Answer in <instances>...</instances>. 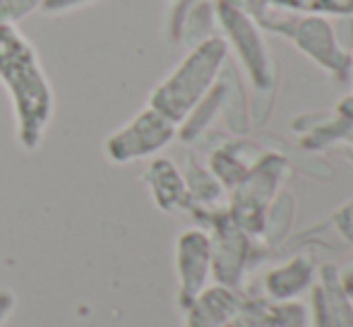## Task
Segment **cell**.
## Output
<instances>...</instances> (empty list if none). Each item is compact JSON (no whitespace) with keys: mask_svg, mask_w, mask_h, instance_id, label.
I'll list each match as a JSON object with an SVG mask.
<instances>
[{"mask_svg":"<svg viewBox=\"0 0 353 327\" xmlns=\"http://www.w3.org/2000/svg\"><path fill=\"white\" fill-rule=\"evenodd\" d=\"M0 84L8 89L12 103L17 145L34 152L43 142L53 118V89L37 48L17 24L8 22H0Z\"/></svg>","mask_w":353,"mask_h":327,"instance_id":"1","label":"cell"},{"mask_svg":"<svg viewBox=\"0 0 353 327\" xmlns=\"http://www.w3.org/2000/svg\"><path fill=\"white\" fill-rule=\"evenodd\" d=\"M226 61L228 43L221 37L205 39L185 53V58L168 72L166 80L157 84V89L149 97V106L178 126L192 111V106L214 87Z\"/></svg>","mask_w":353,"mask_h":327,"instance_id":"2","label":"cell"},{"mask_svg":"<svg viewBox=\"0 0 353 327\" xmlns=\"http://www.w3.org/2000/svg\"><path fill=\"white\" fill-rule=\"evenodd\" d=\"M260 29L286 37L301 53H305L315 66L334 75L339 82H346L353 72L351 51H346L336 39V32L327 17L307 12H291V10L272 8L265 12Z\"/></svg>","mask_w":353,"mask_h":327,"instance_id":"3","label":"cell"},{"mask_svg":"<svg viewBox=\"0 0 353 327\" xmlns=\"http://www.w3.org/2000/svg\"><path fill=\"white\" fill-rule=\"evenodd\" d=\"M214 10H216V24L223 29V41L236 51L257 97H267V101H272L270 97L274 94L276 77L262 29L250 14L233 8L226 0H214Z\"/></svg>","mask_w":353,"mask_h":327,"instance_id":"4","label":"cell"},{"mask_svg":"<svg viewBox=\"0 0 353 327\" xmlns=\"http://www.w3.org/2000/svg\"><path fill=\"white\" fill-rule=\"evenodd\" d=\"M288 164L281 155L267 152L250 166L248 176L231 190V205L226 207L228 217L241 226L248 236H260L265 231V217Z\"/></svg>","mask_w":353,"mask_h":327,"instance_id":"5","label":"cell"},{"mask_svg":"<svg viewBox=\"0 0 353 327\" xmlns=\"http://www.w3.org/2000/svg\"><path fill=\"white\" fill-rule=\"evenodd\" d=\"M176 123L152 106L142 108L135 118L106 137V157L113 164H130L161 152L176 137Z\"/></svg>","mask_w":353,"mask_h":327,"instance_id":"6","label":"cell"},{"mask_svg":"<svg viewBox=\"0 0 353 327\" xmlns=\"http://www.w3.org/2000/svg\"><path fill=\"white\" fill-rule=\"evenodd\" d=\"M197 219L212 226V272L216 284L236 289L243 279L248 257H250V236L236 226L226 210H210L197 215Z\"/></svg>","mask_w":353,"mask_h":327,"instance_id":"7","label":"cell"},{"mask_svg":"<svg viewBox=\"0 0 353 327\" xmlns=\"http://www.w3.org/2000/svg\"><path fill=\"white\" fill-rule=\"evenodd\" d=\"M176 270H178V304L183 310L207 289L212 272V241L202 229H188L176 241Z\"/></svg>","mask_w":353,"mask_h":327,"instance_id":"8","label":"cell"},{"mask_svg":"<svg viewBox=\"0 0 353 327\" xmlns=\"http://www.w3.org/2000/svg\"><path fill=\"white\" fill-rule=\"evenodd\" d=\"M144 183H147L152 200L159 210L163 212H190L192 200L188 192L185 178L178 171V166L166 157H157L149 161L144 171Z\"/></svg>","mask_w":353,"mask_h":327,"instance_id":"9","label":"cell"},{"mask_svg":"<svg viewBox=\"0 0 353 327\" xmlns=\"http://www.w3.org/2000/svg\"><path fill=\"white\" fill-rule=\"evenodd\" d=\"M241 310V299L228 286H210L188 308L185 327H223Z\"/></svg>","mask_w":353,"mask_h":327,"instance_id":"10","label":"cell"},{"mask_svg":"<svg viewBox=\"0 0 353 327\" xmlns=\"http://www.w3.org/2000/svg\"><path fill=\"white\" fill-rule=\"evenodd\" d=\"M291 128L296 132H303L301 145L305 150H325L339 140H349L353 132V118L334 108V113H322V116H298Z\"/></svg>","mask_w":353,"mask_h":327,"instance_id":"11","label":"cell"},{"mask_svg":"<svg viewBox=\"0 0 353 327\" xmlns=\"http://www.w3.org/2000/svg\"><path fill=\"white\" fill-rule=\"evenodd\" d=\"M312 260L305 255H296L286 265L272 270L265 277V289L272 301H288L293 296L303 294L312 281Z\"/></svg>","mask_w":353,"mask_h":327,"instance_id":"12","label":"cell"},{"mask_svg":"<svg viewBox=\"0 0 353 327\" xmlns=\"http://www.w3.org/2000/svg\"><path fill=\"white\" fill-rule=\"evenodd\" d=\"M219 80L223 84V121L226 128L233 135H248L250 132V116H248V101H245V89H243L241 75H238L236 66L231 61L223 63Z\"/></svg>","mask_w":353,"mask_h":327,"instance_id":"13","label":"cell"},{"mask_svg":"<svg viewBox=\"0 0 353 327\" xmlns=\"http://www.w3.org/2000/svg\"><path fill=\"white\" fill-rule=\"evenodd\" d=\"M221 103H223V84L221 80H216L210 92L192 106V111L178 123L176 135L181 137L183 142H195L197 137L212 126L216 113H221Z\"/></svg>","mask_w":353,"mask_h":327,"instance_id":"14","label":"cell"},{"mask_svg":"<svg viewBox=\"0 0 353 327\" xmlns=\"http://www.w3.org/2000/svg\"><path fill=\"white\" fill-rule=\"evenodd\" d=\"M183 178H185L188 192H190V200H192L190 215H195V212H200V210H216L219 200H221V195H223V188H221V183L212 176L210 168H205L202 164H197L192 159V157H188Z\"/></svg>","mask_w":353,"mask_h":327,"instance_id":"15","label":"cell"},{"mask_svg":"<svg viewBox=\"0 0 353 327\" xmlns=\"http://www.w3.org/2000/svg\"><path fill=\"white\" fill-rule=\"evenodd\" d=\"M243 140H236V142H228V145L219 147V150L212 152L210 157V171L212 176L221 183V188L226 190H233L243 178L248 176L252 164L245 159L243 155Z\"/></svg>","mask_w":353,"mask_h":327,"instance_id":"16","label":"cell"},{"mask_svg":"<svg viewBox=\"0 0 353 327\" xmlns=\"http://www.w3.org/2000/svg\"><path fill=\"white\" fill-rule=\"evenodd\" d=\"M322 296H325L327 313L334 327H353V304L346 296V291L341 289V279L336 267L325 265L322 267Z\"/></svg>","mask_w":353,"mask_h":327,"instance_id":"17","label":"cell"},{"mask_svg":"<svg viewBox=\"0 0 353 327\" xmlns=\"http://www.w3.org/2000/svg\"><path fill=\"white\" fill-rule=\"evenodd\" d=\"M214 27H216V10H214V0H197L185 14L181 27V39L178 41L188 43V46H197L205 39L214 37Z\"/></svg>","mask_w":353,"mask_h":327,"instance_id":"18","label":"cell"},{"mask_svg":"<svg viewBox=\"0 0 353 327\" xmlns=\"http://www.w3.org/2000/svg\"><path fill=\"white\" fill-rule=\"evenodd\" d=\"M265 3L279 10H291V12L353 17V0H265Z\"/></svg>","mask_w":353,"mask_h":327,"instance_id":"19","label":"cell"},{"mask_svg":"<svg viewBox=\"0 0 353 327\" xmlns=\"http://www.w3.org/2000/svg\"><path fill=\"white\" fill-rule=\"evenodd\" d=\"M43 0H0V22L17 24L41 8Z\"/></svg>","mask_w":353,"mask_h":327,"instance_id":"20","label":"cell"},{"mask_svg":"<svg viewBox=\"0 0 353 327\" xmlns=\"http://www.w3.org/2000/svg\"><path fill=\"white\" fill-rule=\"evenodd\" d=\"M332 221H334L336 234H339L341 239L346 241V244L353 246V197H351L349 202H344V205H341L339 210L334 212Z\"/></svg>","mask_w":353,"mask_h":327,"instance_id":"21","label":"cell"},{"mask_svg":"<svg viewBox=\"0 0 353 327\" xmlns=\"http://www.w3.org/2000/svg\"><path fill=\"white\" fill-rule=\"evenodd\" d=\"M97 0H43L41 3V12L46 14H63V12H72L77 8H84V5H92Z\"/></svg>","mask_w":353,"mask_h":327,"instance_id":"22","label":"cell"},{"mask_svg":"<svg viewBox=\"0 0 353 327\" xmlns=\"http://www.w3.org/2000/svg\"><path fill=\"white\" fill-rule=\"evenodd\" d=\"M312 323H315V327H334L330 320V313H327V304L320 286L312 289Z\"/></svg>","mask_w":353,"mask_h":327,"instance_id":"23","label":"cell"},{"mask_svg":"<svg viewBox=\"0 0 353 327\" xmlns=\"http://www.w3.org/2000/svg\"><path fill=\"white\" fill-rule=\"evenodd\" d=\"M226 3H231L233 8L243 10L245 14H250L252 19H255L257 24L262 22V17H265V12L270 10V5L265 3V0H226Z\"/></svg>","mask_w":353,"mask_h":327,"instance_id":"24","label":"cell"},{"mask_svg":"<svg viewBox=\"0 0 353 327\" xmlns=\"http://www.w3.org/2000/svg\"><path fill=\"white\" fill-rule=\"evenodd\" d=\"M12 308H14V294L10 289H0V327L10 318Z\"/></svg>","mask_w":353,"mask_h":327,"instance_id":"25","label":"cell"},{"mask_svg":"<svg viewBox=\"0 0 353 327\" xmlns=\"http://www.w3.org/2000/svg\"><path fill=\"white\" fill-rule=\"evenodd\" d=\"M341 289L346 291V296H349V299H353V267L344 275V279H341Z\"/></svg>","mask_w":353,"mask_h":327,"instance_id":"26","label":"cell"},{"mask_svg":"<svg viewBox=\"0 0 353 327\" xmlns=\"http://www.w3.org/2000/svg\"><path fill=\"white\" fill-rule=\"evenodd\" d=\"M349 161H353V147H351V150H349Z\"/></svg>","mask_w":353,"mask_h":327,"instance_id":"27","label":"cell"},{"mask_svg":"<svg viewBox=\"0 0 353 327\" xmlns=\"http://www.w3.org/2000/svg\"><path fill=\"white\" fill-rule=\"evenodd\" d=\"M349 142H351V145H353V132H351V137H349Z\"/></svg>","mask_w":353,"mask_h":327,"instance_id":"28","label":"cell"},{"mask_svg":"<svg viewBox=\"0 0 353 327\" xmlns=\"http://www.w3.org/2000/svg\"><path fill=\"white\" fill-rule=\"evenodd\" d=\"M351 58H353V53H351Z\"/></svg>","mask_w":353,"mask_h":327,"instance_id":"29","label":"cell"},{"mask_svg":"<svg viewBox=\"0 0 353 327\" xmlns=\"http://www.w3.org/2000/svg\"><path fill=\"white\" fill-rule=\"evenodd\" d=\"M351 97H353V94H351Z\"/></svg>","mask_w":353,"mask_h":327,"instance_id":"30","label":"cell"}]
</instances>
